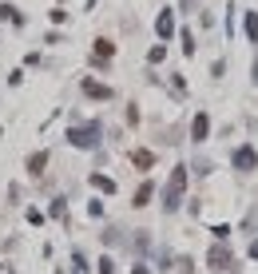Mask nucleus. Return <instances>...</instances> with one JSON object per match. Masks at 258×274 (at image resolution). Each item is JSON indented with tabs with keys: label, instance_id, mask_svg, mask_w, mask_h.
Returning a JSON list of instances; mask_svg holds the SVG:
<instances>
[{
	"label": "nucleus",
	"instance_id": "obj_3",
	"mask_svg": "<svg viewBox=\"0 0 258 274\" xmlns=\"http://www.w3.org/2000/svg\"><path fill=\"white\" fill-rule=\"evenodd\" d=\"M48 163H52V155H48V151H32V155H28V163H24V167H28V175H32V179H40V175H44V167H48Z\"/></svg>",
	"mask_w": 258,
	"mask_h": 274
},
{
	"label": "nucleus",
	"instance_id": "obj_13",
	"mask_svg": "<svg viewBox=\"0 0 258 274\" xmlns=\"http://www.w3.org/2000/svg\"><path fill=\"white\" fill-rule=\"evenodd\" d=\"M183 52H187V56L195 52V36H191V32H183Z\"/></svg>",
	"mask_w": 258,
	"mask_h": 274
},
{
	"label": "nucleus",
	"instance_id": "obj_5",
	"mask_svg": "<svg viewBox=\"0 0 258 274\" xmlns=\"http://www.w3.org/2000/svg\"><path fill=\"white\" fill-rule=\"evenodd\" d=\"M80 91H84L88 100H111V88L95 84V80H80Z\"/></svg>",
	"mask_w": 258,
	"mask_h": 274
},
{
	"label": "nucleus",
	"instance_id": "obj_1",
	"mask_svg": "<svg viewBox=\"0 0 258 274\" xmlns=\"http://www.w3.org/2000/svg\"><path fill=\"white\" fill-rule=\"evenodd\" d=\"M68 143L72 147H95L100 143V123H84V127H68Z\"/></svg>",
	"mask_w": 258,
	"mask_h": 274
},
{
	"label": "nucleus",
	"instance_id": "obj_16",
	"mask_svg": "<svg viewBox=\"0 0 258 274\" xmlns=\"http://www.w3.org/2000/svg\"><path fill=\"white\" fill-rule=\"evenodd\" d=\"M100 274H115V262H111V259H100Z\"/></svg>",
	"mask_w": 258,
	"mask_h": 274
},
{
	"label": "nucleus",
	"instance_id": "obj_8",
	"mask_svg": "<svg viewBox=\"0 0 258 274\" xmlns=\"http://www.w3.org/2000/svg\"><path fill=\"white\" fill-rule=\"evenodd\" d=\"M151 195H155V183L147 179V183H143V187L135 191V199H131V207H147V203H151Z\"/></svg>",
	"mask_w": 258,
	"mask_h": 274
},
{
	"label": "nucleus",
	"instance_id": "obj_4",
	"mask_svg": "<svg viewBox=\"0 0 258 274\" xmlns=\"http://www.w3.org/2000/svg\"><path fill=\"white\" fill-rule=\"evenodd\" d=\"M207 135H211V115H207V111H199L195 123H191V139H195V143H203Z\"/></svg>",
	"mask_w": 258,
	"mask_h": 274
},
{
	"label": "nucleus",
	"instance_id": "obj_6",
	"mask_svg": "<svg viewBox=\"0 0 258 274\" xmlns=\"http://www.w3.org/2000/svg\"><path fill=\"white\" fill-rule=\"evenodd\" d=\"M211 270H234V266H230V255H227V246H214L211 250Z\"/></svg>",
	"mask_w": 258,
	"mask_h": 274
},
{
	"label": "nucleus",
	"instance_id": "obj_9",
	"mask_svg": "<svg viewBox=\"0 0 258 274\" xmlns=\"http://www.w3.org/2000/svg\"><path fill=\"white\" fill-rule=\"evenodd\" d=\"M131 163H135L139 171H147V167H155V151H143V147H139V151H131Z\"/></svg>",
	"mask_w": 258,
	"mask_h": 274
},
{
	"label": "nucleus",
	"instance_id": "obj_2",
	"mask_svg": "<svg viewBox=\"0 0 258 274\" xmlns=\"http://www.w3.org/2000/svg\"><path fill=\"white\" fill-rule=\"evenodd\" d=\"M183 187H187V167H175V175H171V183H167V195H163V207H167V211L179 207Z\"/></svg>",
	"mask_w": 258,
	"mask_h": 274
},
{
	"label": "nucleus",
	"instance_id": "obj_7",
	"mask_svg": "<svg viewBox=\"0 0 258 274\" xmlns=\"http://www.w3.org/2000/svg\"><path fill=\"white\" fill-rule=\"evenodd\" d=\"M254 163H258L254 147H239V151H234V167H243V171H254Z\"/></svg>",
	"mask_w": 258,
	"mask_h": 274
},
{
	"label": "nucleus",
	"instance_id": "obj_15",
	"mask_svg": "<svg viewBox=\"0 0 258 274\" xmlns=\"http://www.w3.org/2000/svg\"><path fill=\"white\" fill-rule=\"evenodd\" d=\"M64 214H68L64 211V199H56V203H52V219H64Z\"/></svg>",
	"mask_w": 258,
	"mask_h": 274
},
{
	"label": "nucleus",
	"instance_id": "obj_10",
	"mask_svg": "<svg viewBox=\"0 0 258 274\" xmlns=\"http://www.w3.org/2000/svg\"><path fill=\"white\" fill-rule=\"evenodd\" d=\"M155 28H159V36H163V40H167L171 32H175V20H171V8H163V12H159V24H155Z\"/></svg>",
	"mask_w": 258,
	"mask_h": 274
},
{
	"label": "nucleus",
	"instance_id": "obj_11",
	"mask_svg": "<svg viewBox=\"0 0 258 274\" xmlns=\"http://www.w3.org/2000/svg\"><path fill=\"white\" fill-rule=\"evenodd\" d=\"M91 187L104 195H115V179H107V175H91Z\"/></svg>",
	"mask_w": 258,
	"mask_h": 274
},
{
	"label": "nucleus",
	"instance_id": "obj_12",
	"mask_svg": "<svg viewBox=\"0 0 258 274\" xmlns=\"http://www.w3.org/2000/svg\"><path fill=\"white\" fill-rule=\"evenodd\" d=\"M246 36L258 44V12H246Z\"/></svg>",
	"mask_w": 258,
	"mask_h": 274
},
{
	"label": "nucleus",
	"instance_id": "obj_14",
	"mask_svg": "<svg viewBox=\"0 0 258 274\" xmlns=\"http://www.w3.org/2000/svg\"><path fill=\"white\" fill-rule=\"evenodd\" d=\"M64 20H68V12H64L60 4H56V8H52V24H64Z\"/></svg>",
	"mask_w": 258,
	"mask_h": 274
}]
</instances>
